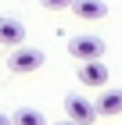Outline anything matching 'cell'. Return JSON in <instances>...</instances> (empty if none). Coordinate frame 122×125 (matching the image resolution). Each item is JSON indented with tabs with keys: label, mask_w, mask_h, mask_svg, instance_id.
<instances>
[{
	"label": "cell",
	"mask_w": 122,
	"mask_h": 125,
	"mask_svg": "<svg viewBox=\"0 0 122 125\" xmlns=\"http://www.w3.org/2000/svg\"><path fill=\"white\" fill-rule=\"evenodd\" d=\"M43 61H47V54L40 47H14L7 54V68L14 72V75H29V72H36V68H43Z\"/></svg>",
	"instance_id": "1"
},
{
	"label": "cell",
	"mask_w": 122,
	"mask_h": 125,
	"mask_svg": "<svg viewBox=\"0 0 122 125\" xmlns=\"http://www.w3.org/2000/svg\"><path fill=\"white\" fill-rule=\"evenodd\" d=\"M68 54H72L75 61H94L104 54V39L101 36H90V32H79V36L68 39Z\"/></svg>",
	"instance_id": "2"
},
{
	"label": "cell",
	"mask_w": 122,
	"mask_h": 125,
	"mask_svg": "<svg viewBox=\"0 0 122 125\" xmlns=\"http://www.w3.org/2000/svg\"><path fill=\"white\" fill-rule=\"evenodd\" d=\"M65 118H72V122H79V125H94L97 104H90L83 93H68L65 96Z\"/></svg>",
	"instance_id": "3"
},
{
	"label": "cell",
	"mask_w": 122,
	"mask_h": 125,
	"mask_svg": "<svg viewBox=\"0 0 122 125\" xmlns=\"http://www.w3.org/2000/svg\"><path fill=\"white\" fill-rule=\"evenodd\" d=\"M25 43V25L18 18H0V47L4 50H14Z\"/></svg>",
	"instance_id": "4"
},
{
	"label": "cell",
	"mask_w": 122,
	"mask_h": 125,
	"mask_svg": "<svg viewBox=\"0 0 122 125\" xmlns=\"http://www.w3.org/2000/svg\"><path fill=\"white\" fill-rule=\"evenodd\" d=\"M79 82H83V86H97V89H101L104 82H108V64H104L101 57L83 61V64H79Z\"/></svg>",
	"instance_id": "5"
},
{
	"label": "cell",
	"mask_w": 122,
	"mask_h": 125,
	"mask_svg": "<svg viewBox=\"0 0 122 125\" xmlns=\"http://www.w3.org/2000/svg\"><path fill=\"white\" fill-rule=\"evenodd\" d=\"M72 11L79 21H101L108 14V4L104 0H72Z\"/></svg>",
	"instance_id": "6"
},
{
	"label": "cell",
	"mask_w": 122,
	"mask_h": 125,
	"mask_svg": "<svg viewBox=\"0 0 122 125\" xmlns=\"http://www.w3.org/2000/svg\"><path fill=\"white\" fill-rule=\"evenodd\" d=\"M97 115H122V89H104L97 96Z\"/></svg>",
	"instance_id": "7"
},
{
	"label": "cell",
	"mask_w": 122,
	"mask_h": 125,
	"mask_svg": "<svg viewBox=\"0 0 122 125\" xmlns=\"http://www.w3.org/2000/svg\"><path fill=\"white\" fill-rule=\"evenodd\" d=\"M11 125H47V118L40 115L36 107H18L14 118H11Z\"/></svg>",
	"instance_id": "8"
},
{
	"label": "cell",
	"mask_w": 122,
	"mask_h": 125,
	"mask_svg": "<svg viewBox=\"0 0 122 125\" xmlns=\"http://www.w3.org/2000/svg\"><path fill=\"white\" fill-rule=\"evenodd\" d=\"M40 7H47V11H65V7H72V0H40Z\"/></svg>",
	"instance_id": "9"
},
{
	"label": "cell",
	"mask_w": 122,
	"mask_h": 125,
	"mask_svg": "<svg viewBox=\"0 0 122 125\" xmlns=\"http://www.w3.org/2000/svg\"><path fill=\"white\" fill-rule=\"evenodd\" d=\"M0 125H11V118H7V115H0Z\"/></svg>",
	"instance_id": "10"
},
{
	"label": "cell",
	"mask_w": 122,
	"mask_h": 125,
	"mask_svg": "<svg viewBox=\"0 0 122 125\" xmlns=\"http://www.w3.org/2000/svg\"><path fill=\"white\" fill-rule=\"evenodd\" d=\"M57 125H79V122H72V118H65V122H57Z\"/></svg>",
	"instance_id": "11"
}]
</instances>
